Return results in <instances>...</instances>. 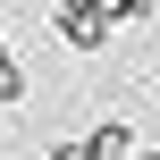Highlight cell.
<instances>
[{"mask_svg": "<svg viewBox=\"0 0 160 160\" xmlns=\"http://www.w3.org/2000/svg\"><path fill=\"white\" fill-rule=\"evenodd\" d=\"M59 42L93 59V51H110V17L101 8H59Z\"/></svg>", "mask_w": 160, "mask_h": 160, "instance_id": "obj_1", "label": "cell"}, {"mask_svg": "<svg viewBox=\"0 0 160 160\" xmlns=\"http://www.w3.org/2000/svg\"><path fill=\"white\" fill-rule=\"evenodd\" d=\"M84 160H135V127H127V118H101V127L84 135Z\"/></svg>", "mask_w": 160, "mask_h": 160, "instance_id": "obj_2", "label": "cell"}, {"mask_svg": "<svg viewBox=\"0 0 160 160\" xmlns=\"http://www.w3.org/2000/svg\"><path fill=\"white\" fill-rule=\"evenodd\" d=\"M17 101H25V68H17L8 42H0V110H17Z\"/></svg>", "mask_w": 160, "mask_h": 160, "instance_id": "obj_3", "label": "cell"}, {"mask_svg": "<svg viewBox=\"0 0 160 160\" xmlns=\"http://www.w3.org/2000/svg\"><path fill=\"white\" fill-rule=\"evenodd\" d=\"M42 160H84V143H51V152H42Z\"/></svg>", "mask_w": 160, "mask_h": 160, "instance_id": "obj_4", "label": "cell"}, {"mask_svg": "<svg viewBox=\"0 0 160 160\" xmlns=\"http://www.w3.org/2000/svg\"><path fill=\"white\" fill-rule=\"evenodd\" d=\"M59 8H101V0H59Z\"/></svg>", "mask_w": 160, "mask_h": 160, "instance_id": "obj_5", "label": "cell"}, {"mask_svg": "<svg viewBox=\"0 0 160 160\" xmlns=\"http://www.w3.org/2000/svg\"><path fill=\"white\" fill-rule=\"evenodd\" d=\"M135 160H160V143H152V152H143V143H135Z\"/></svg>", "mask_w": 160, "mask_h": 160, "instance_id": "obj_6", "label": "cell"}]
</instances>
